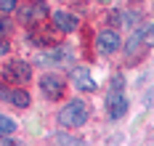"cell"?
Instances as JSON below:
<instances>
[{
    "label": "cell",
    "instance_id": "6da1fadb",
    "mask_svg": "<svg viewBox=\"0 0 154 146\" xmlns=\"http://www.w3.org/2000/svg\"><path fill=\"white\" fill-rule=\"evenodd\" d=\"M85 120H88V106L80 98L69 101L61 112H59V122H61L64 128H80V125H85Z\"/></svg>",
    "mask_w": 154,
    "mask_h": 146
},
{
    "label": "cell",
    "instance_id": "7a4b0ae2",
    "mask_svg": "<svg viewBox=\"0 0 154 146\" xmlns=\"http://www.w3.org/2000/svg\"><path fill=\"white\" fill-rule=\"evenodd\" d=\"M45 16H48V8H45V3H43V0L24 3V5H21V11H19L21 24H27V27H32V24H40Z\"/></svg>",
    "mask_w": 154,
    "mask_h": 146
},
{
    "label": "cell",
    "instance_id": "3957f363",
    "mask_svg": "<svg viewBox=\"0 0 154 146\" xmlns=\"http://www.w3.org/2000/svg\"><path fill=\"white\" fill-rule=\"evenodd\" d=\"M64 88H66V82H64V77H59V75H43V77H40V93H43L48 101L64 98Z\"/></svg>",
    "mask_w": 154,
    "mask_h": 146
},
{
    "label": "cell",
    "instance_id": "277c9868",
    "mask_svg": "<svg viewBox=\"0 0 154 146\" xmlns=\"http://www.w3.org/2000/svg\"><path fill=\"white\" fill-rule=\"evenodd\" d=\"M3 77L8 82H29L32 80V66L27 64V61H11V64L3 69Z\"/></svg>",
    "mask_w": 154,
    "mask_h": 146
},
{
    "label": "cell",
    "instance_id": "5b68a950",
    "mask_svg": "<svg viewBox=\"0 0 154 146\" xmlns=\"http://www.w3.org/2000/svg\"><path fill=\"white\" fill-rule=\"evenodd\" d=\"M96 48H98V53H114V50L120 48V35L114 32V29L98 32L96 35Z\"/></svg>",
    "mask_w": 154,
    "mask_h": 146
},
{
    "label": "cell",
    "instance_id": "8992f818",
    "mask_svg": "<svg viewBox=\"0 0 154 146\" xmlns=\"http://www.w3.org/2000/svg\"><path fill=\"white\" fill-rule=\"evenodd\" d=\"M51 16H53L56 29H61V32H75V29H77V21H75L72 14H66V11H53Z\"/></svg>",
    "mask_w": 154,
    "mask_h": 146
},
{
    "label": "cell",
    "instance_id": "52a82bcc",
    "mask_svg": "<svg viewBox=\"0 0 154 146\" xmlns=\"http://www.w3.org/2000/svg\"><path fill=\"white\" fill-rule=\"evenodd\" d=\"M72 80L80 90H96V80L91 77V72L88 69H75L72 72Z\"/></svg>",
    "mask_w": 154,
    "mask_h": 146
},
{
    "label": "cell",
    "instance_id": "ba28073f",
    "mask_svg": "<svg viewBox=\"0 0 154 146\" xmlns=\"http://www.w3.org/2000/svg\"><path fill=\"white\" fill-rule=\"evenodd\" d=\"M109 101V114H112V120H120L125 112H128V98L120 96V93H114L112 98H106Z\"/></svg>",
    "mask_w": 154,
    "mask_h": 146
},
{
    "label": "cell",
    "instance_id": "9c48e42d",
    "mask_svg": "<svg viewBox=\"0 0 154 146\" xmlns=\"http://www.w3.org/2000/svg\"><path fill=\"white\" fill-rule=\"evenodd\" d=\"M14 106H19V109H24V106H29V96L24 93V90H11V98H8Z\"/></svg>",
    "mask_w": 154,
    "mask_h": 146
},
{
    "label": "cell",
    "instance_id": "30bf717a",
    "mask_svg": "<svg viewBox=\"0 0 154 146\" xmlns=\"http://www.w3.org/2000/svg\"><path fill=\"white\" fill-rule=\"evenodd\" d=\"M53 141H56V144H66V146H80V144H85L82 138H77V135H64V133L53 135Z\"/></svg>",
    "mask_w": 154,
    "mask_h": 146
},
{
    "label": "cell",
    "instance_id": "8fae6325",
    "mask_svg": "<svg viewBox=\"0 0 154 146\" xmlns=\"http://www.w3.org/2000/svg\"><path fill=\"white\" fill-rule=\"evenodd\" d=\"M14 130H16V122L11 120V117H5V114H0V133H3V135H11Z\"/></svg>",
    "mask_w": 154,
    "mask_h": 146
},
{
    "label": "cell",
    "instance_id": "7c38bea8",
    "mask_svg": "<svg viewBox=\"0 0 154 146\" xmlns=\"http://www.w3.org/2000/svg\"><path fill=\"white\" fill-rule=\"evenodd\" d=\"M16 8V0H0V14H11Z\"/></svg>",
    "mask_w": 154,
    "mask_h": 146
},
{
    "label": "cell",
    "instance_id": "4fadbf2b",
    "mask_svg": "<svg viewBox=\"0 0 154 146\" xmlns=\"http://www.w3.org/2000/svg\"><path fill=\"white\" fill-rule=\"evenodd\" d=\"M8 32H11V24H8V19L0 14V37H5Z\"/></svg>",
    "mask_w": 154,
    "mask_h": 146
},
{
    "label": "cell",
    "instance_id": "5bb4252c",
    "mask_svg": "<svg viewBox=\"0 0 154 146\" xmlns=\"http://www.w3.org/2000/svg\"><path fill=\"white\" fill-rule=\"evenodd\" d=\"M0 98H3V101H8V98H11V88L0 85Z\"/></svg>",
    "mask_w": 154,
    "mask_h": 146
},
{
    "label": "cell",
    "instance_id": "9a60e30c",
    "mask_svg": "<svg viewBox=\"0 0 154 146\" xmlns=\"http://www.w3.org/2000/svg\"><path fill=\"white\" fill-rule=\"evenodd\" d=\"M146 43H149V45H154V24L146 29Z\"/></svg>",
    "mask_w": 154,
    "mask_h": 146
},
{
    "label": "cell",
    "instance_id": "2e32d148",
    "mask_svg": "<svg viewBox=\"0 0 154 146\" xmlns=\"http://www.w3.org/2000/svg\"><path fill=\"white\" fill-rule=\"evenodd\" d=\"M146 104H149V106H154V90H149V96H146Z\"/></svg>",
    "mask_w": 154,
    "mask_h": 146
},
{
    "label": "cell",
    "instance_id": "e0dca14e",
    "mask_svg": "<svg viewBox=\"0 0 154 146\" xmlns=\"http://www.w3.org/2000/svg\"><path fill=\"white\" fill-rule=\"evenodd\" d=\"M5 53H8V45H5V43L0 40V56H5Z\"/></svg>",
    "mask_w": 154,
    "mask_h": 146
}]
</instances>
